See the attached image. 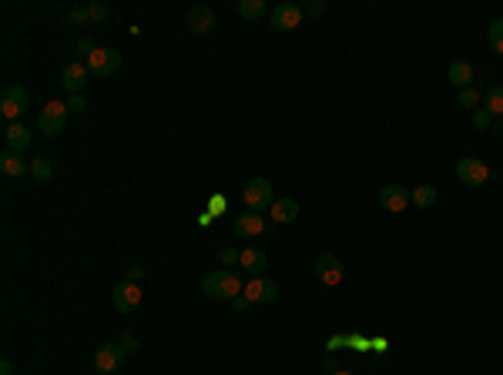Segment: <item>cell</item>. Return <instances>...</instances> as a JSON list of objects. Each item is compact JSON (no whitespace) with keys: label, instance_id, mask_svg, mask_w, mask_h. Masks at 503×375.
Wrapping results in <instances>:
<instances>
[{"label":"cell","instance_id":"obj_1","mask_svg":"<svg viewBox=\"0 0 503 375\" xmlns=\"http://www.w3.org/2000/svg\"><path fill=\"white\" fill-rule=\"evenodd\" d=\"M245 292V285L235 272L229 268H219V272H212L202 278V295L212 298V302H235V298Z\"/></svg>","mask_w":503,"mask_h":375},{"label":"cell","instance_id":"obj_2","mask_svg":"<svg viewBox=\"0 0 503 375\" xmlns=\"http://www.w3.org/2000/svg\"><path fill=\"white\" fill-rule=\"evenodd\" d=\"M242 201L248 205V211H269L275 205V191H272V181L269 178H252L245 184V191H242Z\"/></svg>","mask_w":503,"mask_h":375},{"label":"cell","instance_id":"obj_3","mask_svg":"<svg viewBox=\"0 0 503 375\" xmlns=\"http://www.w3.org/2000/svg\"><path fill=\"white\" fill-rule=\"evenodd\" d=\"M456 181L466 184V188H480V184L490 181V165L480 157H460L456 161Z\"/></svg>","mask_w":503,"mask_h":375},{"label":"cell","instance_id":"obj_4","mask_svg":"<svg viewBox=\"0 0 503 375\" xmlns=\"http://www.w3.org/2000/svg\"><path fill=\"white\" fill-rule=\"evenodd\" d=\"M121 64H125V57H121V51H115V47H98V51L88 57V71L91 74H98V78H111V74H117Z\"/></svg>","mask_w":503,"mask_h":375},{"label":"cell","instance_id":"obj_5","mask_svg":"<svg viewBox=\"0 0 503 375\" xmlns=\"http://www.w3.org/2000/svg\"><path fill=\"white\" fill-rule=\"evenodd\" d=\"M67 104H61V101H47V107L40 111V117H37V128H40V134H47V138H57L61 131H64V124H67Z\"/></svg>","mask_w":503,"mask_h":375},{"label":"cell","instance_id":"obj_6","mask_svg":"<svg viewBox=\"0 0 503 375\" xmlns=\"http://www.w3.org/2000/svg\"><path fill=\"white\" fill-rule=\"evenodd\" d=\"M24 111H27V91L21 84H7L4 94H0V114L7 117L11 124H17Z\"/></svg>","mask_w":503,"mask_h":375},{"label":"cell","instance_id":"obj_7","mask_svg":"<svg viewBox=\"0 0 503 375\" xmlns=\"http://www.w3.org/2000/svg\"><path fill=\"white\" fill-rule=\"evenodd\" d=\"M125 355H128V352H125L121 342H104L101 349L94 352V369L101 375H115L117 369L125 365Z\"/></svg>","mask_w":503,"mask_h":375},{"label":"cell","instance_id":"obj_8","mask_svg":"<svg viewBox=\"0 0 503 375\" xmlns=\"http://www.w3.org/2000/svg\"><path fill=\"white\" fill-rule=\"evenodd\" d=\"M272 27L275 30H296V27H302V7L299 4H292V0H282V4H275L272 7Z\"/></svg>","mask_w":503,"mask_h":375},{"label":"cell","instance_id":"obj_9","mask_svg":"<svg viewBox=\"0 0 503 375\" xmlns=\"http://www.w3.org/2000/svg\"><path fill=\"white\" fill-rule=\"evenodd\" d=\"M111 302H115V309L121 311V315H128V311H134L138 305H141V288H138V282H117L115 292H111Z\"/></svg>","mask_w":503,"mask_h":375},{"label":"cell","instance_id":"obj_10","mask_svg":"<svg viewBox=\"0 0 503 375\" xmlns=\"http://www.w3.org/2000/svg\"><path fill=\"white\" fill-rule=\"evenodd\" d=\"M242 295H245L252 305H272V302L279 298V285L272 282V278H252Z\"/></svg>","mask_w":503,"mask_h":375},{"label":"cell","instance_id":"obj_11","mask_svg":"<svg viewBox=\"0 0 503 375\" xmlns=\"http://www.w3.org/2000/svg\"><path fill=\"white\" fill-rule=\"evenodd\" d=\"M410 201H413V191L403 188V184H386V188H379V205L386 208V211H393V215L406 211Z\"/></svg>","mask_w":503,"mask_h":375},{"label":"cell","instance_id":"obj_12","mask_svg":"<svg viewBox=\"0 0 503 375\" xmlns=\"http://www.w3.org/2000/svg\"><path fill=\"white\" fill-rule=\"evenodd\" d=\"M316 278L325 285V288H335V285H342V261L335 258V255H319L316 258Z\"/></svg>","mask_w":503,"mask_h":375},{"label":"cell","instance_id":"obj_13","mask_svg":"<svg viewBox=\"0 0 503 375\" xmlns=\"http://www.w3.org/2000/svg\"><path fill=\"white\" fill-rule=\"evenodd\" d=\"M185 27L192 34H212L215 30V11L205 7V4H198V7H192V11L185 13Z\"/></svg>","mask_w":503,"mask_h":375},{"label":"cell","instance_id":"obj_14","mask_svg":"<svg viewBox=\"0 0 503 375\" xmlns=\"http://www.w3.org/2000/svg\"><path fill=\"white\" fill-rule=\"evenodd\" d=\"M232 232H235V238H258L262 232H269V225H265V218L258 215V211H248V215H238L235 218V225H232Z\"/></svg>","mask_w":503,"mask_h":375},{"label":"cell","instance_id":"obj_15","mask_svg":"<svg viewBox=\"0 0 503 375\" xmlns=\"http://www.w3.org/2000/svg\"><path fill=\"white\" fill-rule=\"evenodd\" d=\"M88 78H91V71H88V64H67L64 67V74H61V84H64V91L67 94H81L84 88H88Z\"/></svg>","mask_w":503,"mask_h":375},{"label":"cell","instance_id":"obj_16","mask_svg":"<svg viewBox=\"0 0 503 375\" xmlns=\"http://www.w3.org/2000/svg\"><path fill=\"white\" fill-rule=\"evenodd\" d=\"M0 174H4V178H21V174H30V165H27L17 151H7V148H4V155H0Z\"/></svg>","mask_w":503,"mask_h":375},{"label":"cell","instance_id":"obj_17","mask_svg":"<svg viewBox=\"0 0 503 375\" xmlns=\"http://www.w3.org/2000/svg\"><path fill=\"white\" fill-rule=\"evenodd\" d=\"M30 141H34V138H30V131H27L24 124H7V131H4V144H7V151H17V155H21V151L30 148Z\"/></svg>","mask_w":503,"mask_h":375},{"label":"cell","instance_id":"obj_18","mask_svg":"<svg viewBox=\"0 0 503 375\" xmlns=\"http://www.w3.org/2000/svg\"><path fill=\"white\" fill-rule=\"evenodd\" d=\"M269 215L275 218V225H292L299 218V201L292 198H275V205L269 208Z\"/></svg>","mask_w":503,"mask_h":375},{"label":"cell","instance_id":"obj_19","mask_svg":"<svg viewBox=\"0 0 503 375\" xmlns=\"http://www.w3.org/2000/svg\"><path fill=\"white\" fill-rule=\"evenodd\" d=\"M446 78H450L453 88H460V91H463V88H470V84H473V78H477V74H473V64H470V61H453L450 71H446Z\"/></svg>","mask_w":503,"mask_h":375},{"label":"cell","instance_id":"obj_20","mask_svg":"<svg viewBox=\"0 0 503 375\" xmlns=\"http://www.w3.org/2000/svg\"><path fill=\"white\" fill-rule=\"evenodd\" d=\"M238 265H242L248 275H255L258 278V272L269 265V258H265V251H262L258 245H248V248H242V261H238Z\"/></svg>","mask_w":503,"mask_h":375},{"label":"cell","instance_id":"obj_21","mask_svg":"<svg viewBox=\"0 0 503 375\" xmlns=\"http://www.w3.org/2000/svg\"><path fill=\"white\" fill-rule=\"evenodd\" d=\"M483 107H487L493 117H503V88L500 84L487 88V94H483Z\"/></svg>","mask_w":503,"mask_h":375},{"label":"cell","instance_id":"obj_22","mask_svg":"<svg viewBox=\"0 0 503 375\" xmlns=\"http://www.w3.org/2000/svg\"><path fill=\"white\" fill-rule=\"evenodd\" d=\"M436 198H439V191L433 188V184H420V188H413V205L423 208V211L436 205Z\"/></svg>","mask_w":503,"mask_h":375},{"label":"cell","instance_id":"obj_23","mask_svg":"<svg viewBox=\"0 0 503 375\" xmlns=\"http://www.w3.org/2000/svg\"><path fill=\"white\" fill-rule=\"evenodd\" d=\"M265 11H269L265 0H238V13H242L245 20H258Z\"/></svg>","mask_w":503,"mask_h":375},{"label":"cell","instance_id":"obj_24","mask_svg":"<svg viewBox=\"0 0 503 375\" xmlns=\"http://www.w3.org/2000/svg\"><path fill=\"white\" fill-rule=\"evenodd\" d=\"M54 174V165L47 161V157H37V161H30V178L34 181H47Z\"/></svg>","mask_w":503,"mask_h":375},{"label":"cell","instance_id":"obj_25","mask_svg":"<svg viewBox=\"0 0 503 375\" xmlns=\"http://www.w3.org/2000/svg\"><path fill=\"white\" fill-rule=\"evenodd\" d=\"M487 40H490L493 54H500L503 57V20H493V24L487 27Z\"/></svg>","mask_w":503,"mask_h":375},{"label":"cell","instance_id":"obj_26","mask_svg":"<svg viewBox=\"0 0 503 375\" xmlns=\"http://www.w3.org/2000/svg\"><path fill=\"white\" fill-rule=\"evenodd\" d=\"M470 121H473V128H477V131H487V128H493V121H497V117H493L487 107H477Z\"/></svg>","mask_w":503,"mask_h":375},{"label":"cell","instance_id":"obj_27","mask_svg":"<svg viewBox=\"0 0 503 375\" xmlns=\"http://www.w3.org/2000/svg\"><path fill=\"white\" fill-rule=\"evenodd\" d=\"M88 13H91V24H101V20H108L111 7H108V4H101V0H91V4H88Z\"/></svg>","mask_w":503,"mask_h":375},{"label":"cell","instance_id":"obj_28","mask_svg":"<svg viewBox=\"0 0 503 375\" xmlns=\"http://www.w3.org/2000/svg\"><path fill=\"white\" fill-rule=\"evenodd\" d=\"M477 104H480L477 88H463V91H460V107H477Z\"/></svg>","mask_w":503,"mask_h":375},{"label":"cell","instance_id":"obj_29","mask_svg":"<svg viewBox=\"0 0 503 375\" xmlns=\"http://www.w3.org/2000/svg\"><path fill=\"white\" fill-rule=\"evenodd\" d=\"M325 11L323 0H309V4H302V17H319Z\"/></svg>","mask_w":503,"mask_h":375},{"label":"cell","instance_id":"obj_30","mask_svg":"<svg viewBox=\"0 0 503 375\" xmlns=\"http://www.w3.org/2000/svg\"><path fill=\"white\" fill-rule=\"evenodd\" d=\"M67 111H74V114L88 111V101H84V94H71V101H67Z\"/></svg>","mask_w":503,"mask_h":375},{"label":"cell","instance_id":"obj_31","mask_svg":"<svg viewBox=\"0 0 503 375\" xmlns=\"http://www.w3.org/2000/svg\"><path fill=\"white\" fill-rule=\"evenodd\" d=\"M71 24H91L88 4H84V7H74V11H71Z\"/></svg>","mask_w":503,"mask_h":375},{"label":"cell","instance_id":"obj_32","mask_svg":"<svg viewBox=\"0 0 503 375\" xmlns=\"http://www.w3.org/2000/svg\"><path fill=\"white\" fill-rule=\"evenodd\" d=\"M74 51H78V54H88V57H91V54L98 51V47H94V40H91V37H78V44H74Z\"/></svg>","mask_w":503,"mask_h":375},{"label":"cell","instance_id":"obj_33","mask_svg":"<svg viewBox=\"0 0 503 375\" xmlns=\"http://www.w3.org/2000/svg\"><path fill=\"white\" fill-rule=\"evenodd\" d=\"M235 261H242V251H235V248H221V265H235Z\"/></svg>","mask_w":503,"mask_h":375},{"label":"cell","instance_id":"obj_34","mask_svg":"<svg viewBox=\"0 0 503 375\" xmlns=\"http://www.w3.org/2000/svg\"><path fill=\"white\" fill-rule=\"evenodd\" d=\"M125 278H128V282H138V278H144V265H141V261H134V265L128 268V275H125Z\"/></svg>","mask_w":503,"mask_h":375},{"label":"cell","instance_id":"obj_35","mask_svg":"<svg viewBox=\"0 0 503 375\" xmlns=\"http://www.w3.org/2000/svg\"><path fill=\"white\" fill-rule=\"evenodd\" d=\"M121 345H125V352H128V355H134V352H138V338L125 332V335H121Z\"/></svg>","mask_w":503,"mask_h":375},{"label":"cell","instance_id":"obj_36","mask_svg":"<svg viewBox=\"0 0 503 375\" xmlns=\"http://www.w3.org/2000/svg\"><path fill=\"white\" fill-rule=\"evenodd\" d=\"M232 305H235V311H245L248 305H252V302H248L245 295H238V298H235V302H232Z\"/></svg>","mask_w":503,"mask_h":375},{"label":"cell","instance_id":"obj_37","mask_svg":"<svg viewBox=\"0 0 503 375\" xmlns=\"http://www.w3.org/2000/svg\"><path fill=\"white\" fill-rule=\"evenodd\" d=\"M0 375H13V365H11V359H4V362H0Z\"/></svg>","mask_w":503,"mask_h":375},{"label":"cell","instance_id":"obj_38","mask_svg":"<svg viewBox=\"0 0 503 375\" xmlns=\"http://www.w3.org/2000/svg\"><path fill=\"white\" fill-rule=\"evenodd\" d=\"M323 369H325L329 375H333V372H339V365H335V359H325V362H323Z\"/></svg>","mask_w":503,"mask_h":375},{"label":"cell","instance_id":"obj_39","mask_svg":"<svg viewBox=\"0 0 503 375\" xmlns=\"http://www.w3.org/2000/svg\"><path fill=\"white\" fill-rule=\"evenodd\" d=\"M493 134H497V138H503V117H497V121H493Z\"/></svg>","mask_w":503,"mask_h":375},{"label":"cell","instance_id":"obj_40","mask_svg":"<svg viewBox=\"0 0 503 375\" xmlns=\"http://www.w3.org/2000/svg\"><path fill=\"white\" fill-rule=\"evenodd\" d=\"M333 375H352V372H346V369H339V372H333Z\"/></svg>","mask_w":503,"mask_h":375}]
</instances>
